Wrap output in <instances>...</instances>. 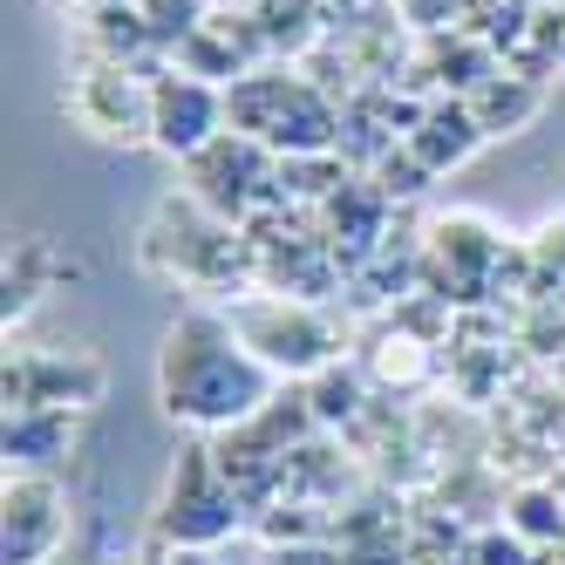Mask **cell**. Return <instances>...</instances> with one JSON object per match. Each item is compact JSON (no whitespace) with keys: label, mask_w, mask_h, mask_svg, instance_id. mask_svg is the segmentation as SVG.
Returning <instances> with one entry per match:
<instances>
[{"label":"cell","mask_w":565,"mask_h":565,"mask_svg":"<svg viewBox=\"0 0 565 565\" xmlns=\"http://www.w3.org/2000/svg\"><path fill=\"white\" fill-rule=\"evenodd\" d=\"M157 395H164L171 416L198 429H225V423H253L273 402V369L232 334L225 313H184L164 354H157Z\"/></svg>","instance_id":"6da1fadb"},{"label":"cell","mask_w":565,"mask_h":565,"mask_svg":"<svg viewBox=\"0 0 565 565\" xmlns=\"http://www.w3.org/2000/svg\"><path fill=\"white\" fill-rule=\"evenodd\" d=\"M225 116L273 157H328L334 143V109L300 75H238L225 89Z\"/></svg>","instance_id":"7a4b0ae2"},{"label":"cell","mask_w":565,"mask_h":565,"mask_svg":"<svg viewBox=\"0 0 565 565\" xmlns=\"http://www.w3.org/2000/svg\"><path fill=\"white\" fill-rule=\"evenodd\" d=\"M143 259L191 279V287H232V279L253 266L232 218L205 212L198 198H164V205H157V218L143 232Z\"/></svg>","instance_id":"3957f363"},{"label":"cell","mask_w":565,"mask_h":565,"mask_svg":"<svg viewBox=\"0 0 565 565\" xmlns=\"http://www.w3.org/2000/svg\"><path fill=\"white\" fill-rule=\"evenodd\" d=\"M225 320H232V334L246 341L273 375H320V369L341 354V334H334L307 300H287V294H273V300H238Z\"/></svg>","instance_id":"277c9868"},{"label":"cell","mask_w":565,"mask_h":565,"mask_svg":"<svg viewBox=\"0 0 565 565\" xmlns=\"http://www.w3.org/2000/svg\"><path fill=\"white\" fill-rule=\"evenodd\" d=\"M238 524V483L225 477V457H212L205 443L178 450V470H171V491L157 504V532L171 545H218Z\"/></svg>","instance_id":"5b68a950"},{"label":"cell","mask_w":565,"mask_h":565,"mask_svg":"<svg viewBox=\"0 0 565 565\" xmlns=\"http://www.w3.org/2000/svg\"><path fill=\"white\" fill-rule=\"evenodd\" d=\"M184 164H191V198L218 218H246L253 198H266V184L279 178V157L266 143H253L246 130L212 137L198 157H184Z\"/></svg>","instance_id":"8992f818"},{"label":"cell","mask_w":565,"mask_h":565,"mask_svg":"<svg viewBox=\"0 0 565 565\" xmlns=\"http://www.w3.org/2000/svg\"><path fill=\"white\" fill-rule=\"evenodd\" d=\"M225 89L198 83L184 68H157L150 75V143L171 157H198L212 137H225Z\"/></svg>","instance_id":"52a82bcc"},{"label":"cell","mask_w":565,"mask_h":565,"mask_svg":"<svg viewBox=\"0 0 565 565\" xmlns=\"http://www.w3.org/2000/svg\"><path fill=\"white\" fill-rule=\"evenodd\" d=\"M68 109L103 143H143L150 137V83L130 62H89L68 83Z\"/></svg>","instance_id":"ba28073f"},{"label":"cell","mask_w":565,"mask_h":565,"mask_svg":"<svg viewBox=\"0 0 565 565\" xmlns=\"http://www.w3.org/2000/svg\"><path fill=\"white\" fill-rule=\"evenodd\" d=\"M68 532V504L49 477H8V539H0V565H49V552Z\"/></svg>","instance_id":"9c48e42d"},{"label":"cell","mask_w":565,"mask_h":565,"mask_svg":"<svg viewBox=\"0 0 565 565\" xmlns=\"http://www.w3.org/2000/svg\"><path fill=\"white\" fill-rule=\"evenodd\" d=\"M96 388H103L96 361H62V354L8 361V409H75V402H96Z\"/></svg>","instance_id":"30bf717a"},{"label":"cell","mask_w":565,"mask_h":565,"mask_svg":"<svg viewBox=\"0 0 565 565\" xmlns=\"http://www.w3.org/2000/svg\"><path fill=\"white\" fill-rule=\"evenodd\" d=\"M402 143H409L429 171H457L463 157L483 143V124L470 116V103H429V109H423V124L402 137Z\"/></svg>","instance_id":"8fae6325"},{"label":"cell","mask_w":565,"mask_h":565,"mask_svg":"<svg viewBox=\"0 0 565 565\" xmlns=\"http://www.w3.org/2000/svg\"><path fill=\"white\" fill-rule=\"evenodd\" d=\"M68 409H8V463L14 470H49L68 450Z\"/></svg>","instance_id":"7c38bea8"},{"label":"cell","mask_w":565,"mask_h":565,"mask_svg":"<svg viewBox=\"0 0 565 565\" xmlns=\"http://www.w3.org/2000/svg\"><path fill=\"white\" fill-rule=\"evenodd\" d=\"M532 109H539L532 75H483V83L470 89V116L483 124V137H504L518 124H532Z\"/></svg>","instance_id":"4fadbf2b"},{"label":"cell","mask_w":565,"mask_h":565,"mask_svg":"<svg viewBox=\"0 0 565 565\" xmlns=\"http://www.w3.org/2000/svg\"><path fill=\"white\" fill-rule=\"evenodd\" d=\"M178 68L198 75V83H238V75H246V49L232 42V21H205L198 34H184Z\"/></svg>","instance_id":"5bb4252c"},{"label":"cell","mask_w":565,"mask_h":565,"mask_svg":"<svg viewBox=\"0 0 565 565\" xmlns=\"http://www.w3.org/2000/svg\"><path fill=\"white\" fill-rule=\"evenodd\" d=\"M511 532L524 539V545H558L565 539V504H558V491H518L511 498Z\"/></svg>","instance_id":"9a60e30c"},{"label":"cell","mask_w":565,"mask_h":565,"mask_svg":"<svg viewBox=\"0 0 565 565\" xmlns=\"http://www.w3.org/2000/svg\"><path fill=\"white\" fill-rule=\"evenodd\" d=\"M307 409H313V423H348V416H361V375L328 361V369L313 375V388H307Z\"/></svg>","instance_id":"2e32d148"},{"label":"cell","mask_w":565,"mask_h":565,"mask_svg":"<svg viewBox=\"0 0 565 565\" xmlns=\"http://www.w3.org/2000/svg\"><path fill=\"white\" fill-rule=\"evenodd\" d=\"M143 8V28H150V42H184V34H198L212 14H205V0H137Z\"/></svg>","instance_id":"e0dca14e"},{"label":"cell","mask_w":565,"mask_h":565,"mask_svg":"<svg viewBox=\"0 0 565 565\" xmlns=\"http://www.w3.org/2000/svg\"><path fill=\"white\" fill-rule=\"evenodd\" d=\"M436 171L423 164V157L402 143V150H382V164H375V184H382V198H416L423 184H429Z\"/></svg>","instance_id":"ac0fdd59"},{"label":"cell","mask_w":565,"mask_h":565,"mask_svg":"<svg viewBox=\"0 0 565 565\" xmlns=\"http://www.w3.org/2000/svg\"><path fill=\"white\" fill-rule=\"evenodd\" d=\"M470 565H532V545L518 532H477L470 539Z\"/></svg>","instance_id":"d6986e66"},{"label":"cell","mask_w":565,"mask_h":565,"mask_svg":"<svg viewBox=\"0 0 565 565\" xmlns=\"http://www.w3.org/2000/svg\"><path fill=\"white\" fill-rule=\"evenodd\" d=\"M171 565H212V558L198 552V545H178V552H171Z\"/></svg>","instance_id":"ffe728a7"}]
</instances>
